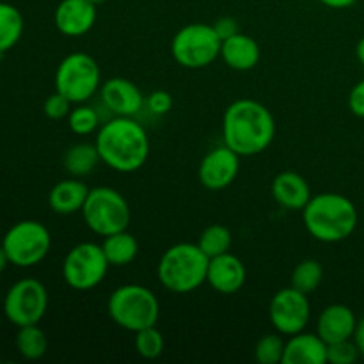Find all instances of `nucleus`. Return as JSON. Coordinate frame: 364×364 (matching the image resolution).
<instances>
[{
	"instance_id": "1",
	"label": "nucleus",
	"mask_w": 364,
	"mask_h": 364,
	"mask_svg": "<svg viewBox=\"0 0 364 364\" xmlns=\"http://www.w3.org/2000/svg\"><path fill=\"white\" fill-rule=\"evenodd\" d=\"M276 137V119L263 103L240 98L231 103L223 117V139L240 156L259 155Z\"/></svg>"
},
{
	"instance_id": "2",
	"label": "nucleus",
	"mask_w": 364,
	"mask_h": 364,
	"mask_svg": "<svg viewBox=\"0 0 364 364\" xmlns=\"http://www.w3.org/2000/svg\"><path fill=\"white\" fill-rule=\"evenodd\" d=\"M95 144L102 164L117 173H135L149 156V137L144 127L127 116H116L98 128Z\"/></svg>"
},
{
	"instance_id": "3",
	"label": "nucleus",
	"mask_w": 364,
	"mask_h": 364,
	"mask_svg": "<svg viewBox=\"0 0 364 364\" xmlns=\"http://www.w3.org/2000/svg\"><path fill=\"white\" fill-rule=\"evenodd\" d=\"M358 208L354 203L338 192L311 196L302 210L306 231L322 244H338L347 240L358 228Z\"/></svg>"
},
{
	"instance_id": "4",
	"label": "nucleus",
	"mask_w": 364,
	"mask_h": 364,
	"mask_svg": "<svg viewBox=\"0 0 364 364\" xmlns=\"http://www.w3.org/2000/svg\"><path fill=\"white\" fill-rule=\"evenodd\" d=\"M210 258L198 244L180 242L167 249L156 267L160 284L171 294H191L206 283Z\"/></svg>"
},
{
	"instance_id": "5",
	"label": "nucleus",
	"mask_w": 364,
	"mask_h": 364,
	"mask_svg": "<svg viewBox=\"0 0 364 364\" xmlns=\"http://www.w3.org/2000/svg\"><path fill=\"white\" fill-rule=\"evenodd\" d=\"M107 311L116 326L135 334L146 327L156 326L160 302L156 295L142 284H123L110 294Z\"/></svg>"
},
{
	"instance_id": "6",
	"label": "nucleus",
	"mask_w": 364,
	"mask_h": 364,
	"mask_svg": "<svg viewBox=\"0 0 364 364\" xmlns=\"http://www.w3.org/2000/svg\"><path fill=\"white\" fill-rule=\"evenodd\" d=\"M82 217L89 230L98 237H109L128 230L132 212L127 198L112 187H95L89 191L82 206Z\"/></svg>"
},
{
	"instance_id": "7",
	"label": "nucleus",
	"mask_w": 364,
	"mask_h": 364,
	"mask_svg": "<svg viewBox=\"0 0 364 364\" xmlns=\"http://www.w3.org/2000/svg\"><path fill=\"white\" fill-rule=\"evenodd\" d=\"M55 91L71 103H85L102 87V70L92 55L73 52L64 57L55 70Z\"/></svg>"
},
{
	"instance_id": "8",
	"label": "nucleus",
	"mask_w": 364,
	"mask_h": 364,
	"mask_svg": "<svg viewBox=\"0 0 364 364\" xmlns=\"http://www.w3.org/2000/svg\"><path fill=\"white\" fill-rule=\"evenodd\" d=\"M223 39L217 36L213 25L188 23L174 34L171 53L180 66L187 70H201L220 57Z\"/></svg>"
},
{
	"instance_id": "9",
	"label": "nucleus",
	"mask_w": 364,
	"mask_h": 364,
	"mask_svg": "<svg viewBox=\"0 0 364 364\" xmlns=\"http://www.w3.org/2000/svg\"><path fill=\"white\" fill-rule=\"evenodd\" d=\"M2 247L11 265L28 269L46 258L52 247V235L38 220H20L4 235Z\"/></svg>"
},
{
	"instance_id": "10",
	"label": "nucleus",
	"mask_w": 364,
	"mask_h": 364,
	"mask_svg": "<svg viewBox=\"0 0 364 364\" xmlns=\"http://www.w3.org/2000/svg\"><path fill=\"white\" fill-rule=\"evenodd\" d=\"M109 267L102 245L95 242H82L71 247L64 258L63 279L73 290L87 291L105 279Z\"/></svg>"
},
{
	"instance_id": "11",
	"label": "nucleus",
	"mask_w": 364,
	"mask_h": 364,
	"mask_svg": "<svg viewBox=\"0 0 364 364\" xmlns=\"http://www.w3.org/2000/svg\"><path fill=\"white\" fill-rule=\"evenodd\" d=\"M48 309V291L41 281L25 277L7 290L4 299V313L13 326H34L41 322Z\"/></svg>"
},
{
	"instance_id": "12",
	"label": "nucleus",
	"mask_w": 364,
	"mask_h": 364,
	"mask_svg": "<svg viewBox=\"0 0 364 364\" xmlns=\"http://www.w3.org/2000/svg\"><path fill=\"white\" fill-rule=\"evenodd\" d=\"M269 318L274 329L283 336L302 333L311 320L309 295L294 287L283 288L270 301Z\"/></svg>"
},
{
	"instance_id": "13",
	"label": "nucleus",
	"mask_w": 364,
	"mask_h": 364,
	"mask_svg": "<svg viewBox=\"0 0 364 364\" xmlns=\"http://www.w3.org/2000/svg\"><path fill=\"white\" fill-rule=\"evenodd\" d=\"M240 155L226 144L213 148L205 155L198 169L201 185L208 191H223L237 180L240 173Z\"/></svg>"
},
{
	"instance_id": "14",
	"label": "nucleus",
	"mask_w": 364,
	"mask_h": 364,
	"mask_svg": "<svg viewBox=\"0 0 364 364\" xmlns=\"http://www.w3.org/2000/svg\"><path fill=\"white\" fill-rule=\"evenodd\" d=\"M100 98L114 116L127 117H134L146 103L144 95L137 84L123 77H114L103 82L100 87Z\"/></svg>"
},
{
	"instance_id": "15",
	"label": "nucleus",
	"mask_w": 364,
	"mask_h": 364,
	"mask_svg": "<svg viewBox=\"0 0 364 364\" xmlns=\"http://www.w3.org/2000/svg\"><path fill=\"white\" fill-rule=\"evenodd\" d=\"M96 7L91 0H60L53 13V23L63 36L80 38L95 27Z\"/></svg>"
},
{
	"instance_id": "16",
	"label": "nucleus",
	"mask_w": 364,
	"mask_h": 364,
	"mask_svg": "<svg viewBox=\"0 0 364 364\" xmlns=\"http://www.w3.org/2000/svg\"><path fill=\"white\" fill-rule=\"evenodd\" d=\"M247 279V270L244 262L231 252L215 256L208 263L206 283L223 295H233L242 290Z\"/></svg>"
},
{
	"instance_id": "17",
	"label": "nucleus",
	"mask_w": 364,
	"mask_h": 364,
	"mask_svg": "<svg viewBox=\"0 0 364 364\" xmlns=\"http://www.w3.org/2000/svg\"><path fill=\"white\" fill-rule=\"evenodd\" d=\"M358 327V316L347 304H331L318 315L316 334L327 345L352 340Z\"/></svg>"
},
{
	"instance_id": "18",
	"label": "nucleus",
	"mask_w": 364,
	"mask_h": 364,
	"mask_svg": "<svg viewBox=\"0 0 364 364\" xmlns=\"http://www.w3.org/2000/svg\"><path fill=\"white\" fill-rule=\"evenodd\" d=\"M272 196L277 205L290 212H302L311 199V187L302 174L283 171L272 181Z\"/></svg>"
},
{
	"instance_id": "19",
	"label": "nucleus",
	"mask_w": 364,
	"mask_h": 364,
	"mask_svg": "<svg viewBox=\"0 0 364 364\" xmlns=\"http://www.w3.org/2000/svg\"><path fill=\"white\" fill-rule=\"evenodd\" d=\"M327 343L316 333L294 334L284 345L283 364H326Z\"/></svg>"
},
{
	"instance_id": "20",
	"label": "nucleus",
	"mask_w": 364,
	"mask_h": 364,
	"mask_svg": "<svg viewBox=\"0 0 364 364\" xmlns=\"http://www.w3.org/2000/svg\"><path fill=\"white\" fill-rule=\"evenodd\" d=\"M259 57H262V50L256 39L244 32L224 39L220 46V59L235 71H251L252 68L258 66Z\"/></svg>"
},
{
	"instance_id": "21",
	"label": "nucleus",
	"mask_w": 364,
	"mask_h": 364,
	"mask_svg": "<svg viewBox=\"0 0 364 364\" xmlns=\"http://www.w3.org/2000/svg\"><path fill=\"white\" fill-rule=\"evenodd\" d=\"M91 188L80 180H63L52 187L48 194V206L55 213L70 215L82 212L85 199Z\"/></svg>"
},
{
	"instance_id": "22",
	"label": "nucleus",
	"mask_w": 364,
	"mask_h": 364,
	"mask_svg": "<svg viewBox=\"0 0 364 364\" xmlns=\"http://www.w3.org/2000/svg\"><path fill=\"white\" fill-rule=\"evenodd\" d=\"M103 252L107 256V262L110 267H127L137 258L139 255V242L132 233L117 231V233L109 235L103 238Z\"/></svg>"
},
{
	"instance_id": "23",
	"label": "nucleus",
	"mask_w": 364,
	"mask_h": 364,
	"mask_svg": "<svg viewBox=\"0 0 364 364\" xmlns=\"http://www.w3.org/2000/svg\"><path fill=\"white\" fill-rule=\"evenodd\" d=\"M64 169L68 174L73 178H84L91 174L96 169L102 159L96 144H89V142H78L73 144L66 153H64Z\"/></svg>"
},
{
	"instance_id": "24",
	"label": "nucleus",
	"mask_w": 364,
	"mask_h": 364,
	"mask_svg": "<svg viewBox=\"0 0 364 364\" xmlns=\"http://www.w3.org/2000/svg\"><path fill=\"white\" fill-rule=\"evenodd\" d=\"M23 34V16L20 9L7 2H0V53L9 52Z\"/></svg>"
},
{
	"instance_id": "25",
	"label": "nucleus",
	"mask_w": 364,
	"mask_h": 364,
	"mask_svg": "<svg viewBox=\"0 0 364 364\" xmlns=\"http://www.w3.org/2000/svg\"><path fill=\"white\" fill-rule=\"evenodd\" d=\"M14 343H16V350L20 352L21 358L28 359V361L41 359L43 355L46 354V350H48L46 334L38 323H34V326L18 327V334Z\"/></svg>"
},
{
	"instance_id": "26",
	"label": "nucleus",
	"mask_w": 364,
	"mask_h": 364,
	"mask_svg": "<svg viewBox=\"0 0 364 364\" xmlns=\"http://www.w3.org/2000/svg\"><path fill=\"white\" fill-rule=\"evenodd\" d=\"M231 244H233L231 231L226 226H223V224H212V226L205 228L198 240V245L201 247V251L210 259L230 252Z\"/></svg>"
},
{
	"instance_id": "27",
	"label": "nucleus",
	"mask_w": 364,
	"mask_h": 364,
	"mask_svg": "<svg viewBox=\"0 0 364 364\" xmlns=\"http://www.w3.org/2000/svg\"><path fill=\"white\" fill-rule=\"evenodd\" d=\"M290 287L302 294H313L323 281V267L318 259H302L291 272Z\"/></svg>"
},
{
	"instance_id": "28",
	"label": "nucleus",
	"mask_w": 364,
	"mask_h": 364,
	"mask_svg": "<svg viewBox=\"0 0 364 364\" xmlns=\"http://www.w3.org/2000/svg\"><path fill=\"white\" fill-rule=\"evenodd\" d=\"M68 127L75 135H91L98 132L100 128V116L92 107L84 105V103H77L75 109L70 110L68 114Z\"/></svg>"
},
{
	"instance_id": "29",
	"label": "nucleus",
	"mask_w": 364,
	"mask_h": 364,
	"mask_svg": "<svg viewBox=\"0 0 364 364\" xmlns=\"http://www.w3.org/2000/svg\"><path fill=\"white\" fill-rule=\"evenodd\" d=\"M134 345L141 358L156 359L162 355L164 348H166V340H164V334L156 329V326H151L135 333Z\"/></svg>"
},
{
	"instance_id": "30",
	"label": "nucleus",
	"mask_w": 364,
	"mask_h": 364,
	"mask_svg": "<svg viewBox=\"0 0 364 364\" xmlns=\"http://www.w3.org/2000/svg\"><path fill=\"white\" fill-rule=\"evenodd\" d=\"M284 345L287 341L283 340V334L270 333L265 334L258 340L255 347V359L259 364H279L283 363Z\"/></svg>"
},
{
	"instance_id": "31",
	"label": "nucleus",
	"mask_w": 364,
	"mask_h": 364,
	"mask_svg": "<svg viewBox=\"0 0 364 364\" xmlns=\"http://www.w3.org/2000/svg\"><path fill=\"white\" fill-rule=\"evenodd\" d=\"M361 358L354 340L336 341L327 345V363L331 364H354Z\"/></svg>"
},
{
	"instance_id": "32",
	"label": "nucleus",
	"mask_w": 364,
	"mask_h": 364,
	"mask_svg": "<svg viewBox=\"0 0 364 364\" xmlns=\"http://www.w3.org/2000/svg\"><path fill=\"white\" fill-rule=\"evenodd\" d=\"M71 105H73V103H71L66 96L55 91L53 95H50L48 98L45 100L43 112H45V116L48 117V119L59 121V119H64V117H68V114H70L71 110Z\"/></svg>"
},
{
	"instance_id": "33",
	"label": "nucleus",
	"mask_w": 364,
	"mask_h": 364,
	"mask_svg": "<svg viewBox=\"0 0 364 364\" xmlns=\"http://www.w3.org/2000/svg\"><path fill=\"white\" fill-rule=\"evenodd\" d=\"M146 105H148L149 112L155 114V116H164V114L169 112L173 109V98L167 91H153L151 95L146 98Z\"/></svg>"
},
{
	"instance_id": "34",
	"label": "nucleus",
	"mask_w": 364,
	"mask_h": 364,
	"mask_svg": "<svg viewBox=\"0 0 364 364\" xmlns=\"http://www.w3.org/2000/svg\"><path fill=\"white\" fill-rule=\"evenodd\" d=\"M348 109L354 116L364 119V78L352 87L350 95H348Z\"/></svg>"
},
{
	"instance_id": "35",
	"label": "nucleus",
	"mask_w": 364,
	"mask_h": 364,
	"mask_svg": "<svg viewBox=\"0 0 364 364\" xmlns=\"http://www.w3.org/2000/svg\"><path fill=\"white\" fill-rule=\"evenodd\" d=\"M212 25H213V28H215L217 36H219L223 41H224V39L231 38V36H235V34H238V32H240V28H238V21L235 20V18H231V16L219 18V20H217L215 23H212Z\"/></svg>"
},
{
	"instance_id": "36",
	"label": "nucleus",
	"mask_w": 364,
	"mask_h": 364,
	"mask_svg": "<svg viewBox=\"0 0 364 364\" xmlns=\"http://www.w3.org/2000/svg\"><path fill=\"white\" fill-rule=\"evenodd\" d=\"M352 340L355 341V345H358L359 348V354H361V358L364 359V316L361 320H358V327H355V333Z\"/></svg>"
},
{
	"instance_id": "37",
	"label": "nucleus",
	"mask_w": 364,
	"mask_h": 364,
	"mask_svg": "<svg viewBox=\"0 0 364 364\" xmlns=\"http://www.w3.org/2000/svg\"><path fill=\"white\" fill-rule=\"evenodd\" d=\"M318 2L331 9H347V7L354 6L355 0H318Z\"/></svg>"
},
{
	"instance_id": "38",
	"label": "nucleus",
	"mask_w": 364,
	"mask_h": 364,
	"mask_svg": "<svg viewBox=\"0 0 364 364\" xmlns=\"http://www.w3.org/2000/svg\"><path fill=\"white\" fill-rule=\"evenodd\" d=\"M355 57H358L359 63L364 66V36L358 41V46H355Z\"/></svg>"
},
{
	"instance_id": "39",
	"label": "nucleus",
	"mask_w": 364,
	"mask_h": 364,
	"mask_svg": "<svg viewBox=\"0 0 364 364\" xmlns=\"http://www.w3.org/2000/svg\"><path fill=\"white\" fill-rule=\"evenodd\" d=\"M9 258H7V255H6V249L2 247V244H0V274L4 272V270H6V267L9 265Z\"/></svg>"
},
{
	"instance_id": "40",
	"label": "nucleus",
	"mask_w": 364,
	"mask_h": 364,
	"mask_svg": "<svg viewBox=\"0 0 364 364\" xmlns=\"http://www.w3.org/2000/svg\"><path fill=\"white\" fill-rule=\"evenodd\" d=\"M92 4H95V6H100V4H103V2H107V0H91Z\"/></svg>"
},
{
	"instance_id": "41",
	"label": "nucleus",
	"mask_w": 364,
	"mask_h": 364,
	"mask_svg": "<svg viewBox=\"0 0 364 364\" xmlns=\"http://www.w3.org/2000/svg\"><path fill=\"white\" fill-rule=\"evenodd\" d=\"M363 201H364V194H363Z\"/></svg>"
}]
</instances>
